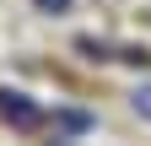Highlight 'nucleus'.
Here are the masks:
<instances>
[{
    "instance_id": "f257e3e1",
    "label": "nucleus",
    "mask_w": 151,
    "mask_h": 146,
    "mask_svg": "<svg viewBox=\"0 0 151 146\" xmlns=\"http://www.w3.org/2000/svg\"><path fill=\"white\" fill-rule=\"evenodd\" d=\"M0 119H6V124H22V130H32L43 114H38V103H32L27 92H11V87H0Z\"/></svg>"
},
{
    "instance_id": "f03ea898",
    "label": "nucleus",
    "mask_w": 151,
    "mask_h": 146,
    "mask_svg": "<svg viewBox=\"0 0 151 146\" xmlns=\"http://www.w3.org/2000/svg\"><path fill=\"white\" fill-rule=\"evenodd\" d=\"M129 103H135V114H140V119H151V81L135 87V98H129Z\"/></svg>"
},
{
    "instance_id": "7ed1b4c3",
    "label": "nucleus",
    "mask_w": 151,
    "mask_h": 146,
    "mask_svg": "<svg viewBox=\"0 0 151 146\" xmlns=\"http://www.w3.org/2000/svg\"><path fill=\"white\" fill-rule=\"evenodd\" d=\"M60 124H65V130H86L92 119H86V114H70V108H65V114H60Z\"/></svg>"
},
{
    "instance_id": "20e7f679",
    "label": "nucleus",
    "mask_w": 151,
    "mask_h": 146,
    "mask_svg": "<svg viewBox=\"0 0 151 146\" xmlns=\"http://www.w3.org/2000/svg\"><path fill=\"white\" fill-rule=\"evenodd\" d=\"M38 6H43V11H54V16H60V11H70V0H38Z\"/></svg>"
}]
</instances>
